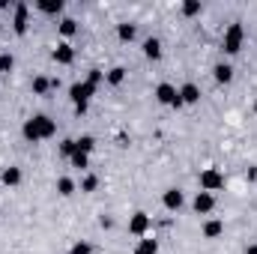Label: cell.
Returning <instances> with one entry per match:
<instances>
[{"label": "cell", "instance_id": "cell-1", "mask_svg": "<svg viewBox=\"0 0 257 254\" xmlns=\"http://www.w3.org/2000/svg\"><path fill=\"white\" fill-rule=\"evenodd\" d=\"M24 138L27 141H45V138H54L57 135V123L51 120V117H45V114H36V117H30V120H24Z\"/></svg>", "mask_w": 257, "mask_h": 254}, {"label": "cell", "instance_id": "cell-2", "mask_svg": "<svg viewBox=\"0 0 257 254\" xmlns=\"http://www.w3.org/2000/svg\"><path fill=\"white\" fill-rule=\"evenodd\" d=\"M93 93H96V87L84 78V81H75L72 87H69V99H72V105H75V114H84L87 111V102L93 99Z\"/></svg>", "mask_w": 257, "mask_h": 254}, {"label": "cell", "instance_id": "cell-3", "mask_svg": "<svg viewBox=\"0 0 257 254\" xmlns=\"http://www.w3.org/2000/svg\"><path fill=\"white\" fill-rule=\"evenodd\" d=\"M242 42H245V27L239 21H233L227 30H224V39H221V48L227 54H239L242 51Z\"/></svg>", "mask_w": 257, "mask_h": 254}, {"label": "cell", "instance_id": "cell-4", "mask_svg": "<svg viewBox=\"0 0 257 254\" xmlns=\"http://www.w3.org/2000/svg\"><path fill=\"white\" fill-rule=\"evenodd\" d=\"M224 189V174L218 171V168H206V171H200V191H221Z\"/></svg>", "mask_w": 257, "mask_h": 254}, {"label": "cell", "instance_id": "cell-5", "mask_svg": "<svg viewBox=\"0 0 257 254\" xmlns=\"http://www.w3.org/2000/svg\"><path fill=\"white\" fill-rule=\"evenodd\" d=\"M156 99H159L162 105H174V108L183 105V102H180V90H177L174 84H159V87H156Z\"/></svg>", "mask_w": 257, "mask_h": 254}, {"label": "cell", "instance_id": "cell-6", "mask_svg": "<svg viewBox=\"0 0 257 254\" xmlns=\"http://www.w3.org/2000/svg\"><path fill=\"white\" fill-rule=\"evenodd\" d=\"M150 227H153V218H150L147 212H135V215L128 218V233H135V236H147Z\"/></svg>", "mask_w": 257, "mask_h": 254}, {"label": "cell", "instance_id": "cell-7", "mask_svg": "<svg viewBox=\"0 0 257 254\" xmlns=\"http://www.w3.org/2000/svg\"><path fill=\"white\" fill-rule=\"evenodd\" d=\"M192 206H194V212H197V215L212 212V209H215V194H209V191H197V194H194V200H192Z\"/></svg>", "mask_w": 257, "mask_h": 254}, {"label": "cell", "instance_id": "cell-8", "mask_svg": "<svg viewBox=\"0 0 257 254\" xmlns=\"http://www.w3.org/2000/svg\"><path fill=\"white\" fill-rule=\"evenodd\" d=\"M162 203H165V209H171V212H177L183 203H186V194L180 189H168L165 194H162Z\"/></svg>", "mask_w": 257, "mask_h": 254}, {"label": "cell", "instance_id": "cell-9", "mask_svg": "<svg viewBox=\"0 0 257 254\" xmlns=\"http://www.w3.org/2000/svg\"><path fill=\"white\" fill-rule=\"evenodd\" d=\"M51 57H54V63L69 66L72 60H75V48H72V45H66V42H60V45L51 51Z\"/></svg>", "mask_w": 257, "mask_h": 254}, {"label": "cell", "instance_id": "cell-10", "mask_svg": "<svg viewBox=\"0 0 257 254\" xmlns=\"http://www.w3.org/2000/svg\"><path fill=\"white\" fill-rule=\"evenodd\" d=\"M15 33L24 36L27 33V3H15V21H12Z\"/></svg>", "mask_w": 257, "mask_h": 254}, {"label": "cell", "instance_id": "cell-11", "mask_svg": "<svg viewBox=\"0 0 257 254\" xmlns=\"http://www.w3.org/2000/svg\"><path fill=\"white\" fill-rule=\"evenodd\" d=\"M180 102H183V105H194V102H200V90H197V84H183V87H180Z\"/></svg>", "mask_w": 257, "mask_h": 254}, {"label": "cell", "instance_id": "cell-12", "mask_svg": "<svg viewBox=\"0 0 257 254\" xmlns=\"http://www.w3.org/2000/svg\"><path fill=\"white\" fill-rule=\"evenodd\" d=\"M144 57H147V60H159V57H162V42H159L156 36L144 39Z\"/></svg>", "mask_w": 257, "mask_h": 254}, {"label": "cell", "instance_id": "cell-13", "mask_svg": "<svg viewBox=\"0 0 257 254\" xmlns=\"http://www.w3.org/2000/svg\"><path fill=\"white\" fill-rule=\"evenodd\" d=\"M212 75H215L218 84H230V81H233V66L230 63H218L215 69H212Z\"/></svg>", "mask_w": 257, "mask_h": 254}, {"label": "cell", "instance_id": "cell-14", "mask_svg": "<svg viewBox=\"0 0 257 254\" xmlns=\"http://www.w3.org/2000/svg\"><path fill=\"white\" fill-rule=\"evenodd\" d=\"M221 233H224V221L209 218V221L203 224V236H206V239H215V236H221Z\"/></svg>", "mask_w": 257, "mask_h": 254}, {"label": "cell", "instance_id": "cell-15", "mask_svg": "<svg viewBox=\"0 0 257 254\" xmlns=\"http://www.w3.org/2000/svg\"><path fill=\"white\" fill-rule=\"evenodd\" d=\"M0 180H3V186H18V183H21V171L9 165V168L0 171Z\"/></svg>", "mask_w": 257, "mask_h": 254}, {"label": "cell", "instance_id": "cell-16", "mask_svg": "<svg viewBox=\"0 0 257 254\" xmlns=\"http://www.w3.org/2000/svg\"><path fill=\"white\" fill-rule=\"evenodd\" d=\"M36 6H39V12H45V15H57V12H63V0H39Z\"/></svg>", "mask_w": 257, "mask_h": 254}, {"label": "cell", "instance_id": "cell-17", "mask_svg": "<svg viewBox=\"0 0 257 254\" xmlns=\"http://www.w3.org/2000/svg\"><path fill=\"white\" fill-rule=\"evenodd\" d=\"M75 150H78V153H87V156H90V153L96 150V138H93V135H81V138L75 141Z\"/></svg>", "mask_w": 257, "mask_h": 254}, {"label": "cell", "instance_id": "cell-18", "mask_svg": "<svg viewBox=\"0 0 257 254\" xmlns=\"http://www.w3.org/2000/svg\"><path fill=\"white\" fill-rule=\"evenodd\" d=\"M69 162H72V168H78V171H87V168H90V156H87V153H78V150L69 156Z\"/></svg>", "mask_w": 257, "mask_h": 254}, {"label": "cell", "instance_id": "cell-19", "mask_svg": "<svg viewBox=\"0 0 257 254\" xmlns=\"http://www.w3.org/2000/svg\"><path fill=\"white\" fill-rule=\"evenodd\" d=\"M105 81H108V84H114V87H117V84H123V81H126V69H123V66H114V69L105 75Z\"/></svg>", "mask_w": 257, "mask_h": 254}, {"label": "cell", "instance_id": "cell-20", "mask_svg": "<svg viewBox=\"0 0 257 254\" xmlns=\"http://www.w3.org/2000/svg\"><path fill=\"white\" fill-rule=\"evenodd\" d=\"M48 90H51V81H48L45 75H36V78H33V93H36V96H45Z\"/></svg>", "mask_w": 257, "mask_h": 254}, {"label": "cell", "instance_id": "cell-21", "mask_svg": "<svg viewBox=\"0 0 257 254\" xmlns=\"http://www.w3.org/2000/svg\"><path fill=\"white\" fill-rule=\"evenodd\" d=\"M57 191H60L63 197L75 194V180H69V177H60V180H57Z\"/></svg>", "mask_w": 257, "mask_h": 254}, {"label": "cell", "instance_id": "cell-22", "mask_svg": "<svg viewBox=\"0 0 257 254\" xmlns=\"http://www.w3.org/2000/svg\"><path fill=\"white\" fill-rule=\"evenodd\" d=\"M117 36H120V39H123V42H132V39H135V24H117Z\"/></svg>", "mask_w": 257, "mask_h": 254}, {"label": "cell", "instance_id": "cell-23", "mask_svg": "<svg viewBox=\"0 0 257 254\" xmlns=\"http://www.w3.org/2000/svg\"><path fill=\"white\" fill-rule=\"evenodd\" d=\"M138 251L141 254H159V242L156 239H141L138 242Z\"/></svg>", "mask_w": 257, "mask_h": 254}, {"label": "cell", "instance_id": "cell-24", "mask_svg": "<svg viewBox=\"0 0 257 254\" xmlns=\"http://www.w3.org/2000/svg\"><path fill=\"white\" fill-rule=\"evenodd\" d=\"M96 186H99V177H96V174H87V177L81 180V191H96Z\"/></svg>", "mask_w": 257, "mask_h": 254}, {"label": "cell", "instance_id": "cell-25", "mask_svg": "<svg viewBox=\"0 0 257 254\" xmlns=\"http://www.w3.org/2000/svg\"><path fill=\"white\" fill-rule=\"evenodd\" d=\"M12 66H15V57H12L9 51H3V54H0V72L6 75V72H12Z\"/></svg>", "mask_w": 257, "mask_h": 254}, {"label": "cell", "instance_id": "cell-26", "mask_svg": "<svg viewBox=\"0 0 257 254\" xmlns=\"http://www.w3.org/2000/svg\"><path fill=\"white\" fill-rule=\"evenodd\" d=\"M75 30H78V24H75V18H63V21H60V33H63V36H72Z\"/></svg>", "mask_w": 257, "mask_h": 254}, {"label": "cell", "instance_id": "cell-27", "mask_svg": "<svg viewBox=\"0 0 257 254\" xmlns=\"http://www.w3.org/2000/svg\"><path fill=\"white\" fill-rule=\"evenodd\" d=\"M69 254H93V245L90 242H84V239H78L75 245H72V251Z\"/></svg>", "mask_w": 257, "mask_h": 254}, {"label": "cell", "instance_id": "cell-28", "mask_svg": "<svg viewBox=\"0 0 257 254\" xmlns=\"http://www.w3.org/2000/svg\"><path fill=\"white\" fill-rule=\"evenodd\" d=\"M200 12V0H186L183 3V15H197Z\"/></svg>", "mask_w": 257, "mask_h": 254}, {"label": "cell", "instance_id": "cell-29", "mask_svg": "<svg viewBox=\"0 0 257 254\" xmlns=\"http://www.w3.org/2000/svg\"><path fill=\"white\" fill-rule=\"evenodd\" d=\"M87 81H90L93 87H99V84L105 81V72H102V69H90V75H87Z\"/></svg>", "mask_w": 257, "mask_h": 254}, {"label": "cell", "instance_id": "cell-30", "mask_svg": "<svg viewBox=\"0 0 257 254\" xmlns=\"http://www.w3.org/2000/svg\"><path fill=\"white\" fill-rule=\"evenodd\" d=\"M72 153H75V141H69V138H66L63 144H60V156H66V159H69Z\"/></svg>", "mask_w": 257, "mask_h": 254}, {"label": "cell", "instance_id": "cell-31", "mask_svg": "<svg viewBox=\"0 0 257 254\" xmlns=\"http://www.w3.org/2000/svg\"><path fill=\"white\" fill-rule=\"evenodd\" d=\"M245 254H257V242H251V245H245Z\"/></svg>", "mask_w": 257, "mask_h": 254}, {"label": "cell", "instance_id": "cell-32", "mask_svg": "<svg viewBox=\"0 0 257 254\" xmlns=\"http://www.w3.org/2000/svg\"><path fill=\"white\" fill-rule=\"evenodd\" d=\"M132 254H141V251H138V248H135V251H132Z\"/></svg>", "mask_w": 257, "mask_h": 254}, {"label": "cell", "instance_id": "cell-33", "mask_svg": "<svg viewBox=\"0 0 257 254\" xmlns=\"http://www.w3.org/2000/svg\"><path fill=\"white\" fill-rule=\"evenodd\" d=\"M254 114H257V102H254Z\"/></svg>", "mask_w": 257, "mask_h": 254}, {"label": "cell", "instance_id": "cell-34", "mask_svg": "<svg viewBox=\"0 0 257 254\" xmlns=\"http://www.w3.org/2000/svg\"><path fill=\"white\" fill-rule=\"evenodd\" d=\"M254 180H257V174H254Z\"/></svg>", "mask_w": 257, "mask_h": 254}]
</instances>
